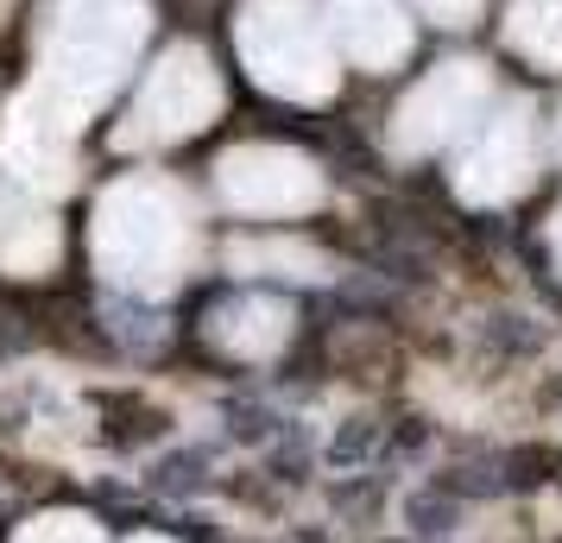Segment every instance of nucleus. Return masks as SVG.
<instances>
[{"mask_svg":"<svg viewBox=\"0 0 562 543\" xmlns=\"http://www.w3.org/2000/svg\"><path fill=\"white\" fill-rule=\"evenodd\" d=\"M146 32H153L146 0H57L38 38V77L13 102L20 183L45 190V171L64 183V146L95 108L114 102V89L146 52Z\"/></svg>","mask_w":562,"mask_h":543,"instance_id":"1","label":"nucleus"},{"mask_svg":"<svg viewBox=\"0 0 562 543\" xmlns=\"http://www.w3.org/2000/svg\"><path fill=\"white\" fill-rule=\"evenodd\" d=\"M89 259L114 291L165 297L196 259V203L183 196V183L158 171L108 183L89 222Z\"/></svg>","mask_w":562,"mask_h":543,"instance_id":"2","label":"nucleus"},{"mask_svg":"<svg viewBox=\"0 0 562 543\" xmlns=\"http://www.w3.org/2000/svg\"><path fill=\"white\" fill-rule=\"evenodd\" d=\"M234 52L247 77L279 102H329L341 82V52L316 0H240Z\"/></svg>","mask_w":562,"mask_h":543,"instance_id":"3","label":"nucleus"},{"mask_svg":"<svg viewBox=\"0 0 562 543\" xmlns=\"http://www.w3.org/2000/svg\"><path fill=\"white\" fill-rule=\"evenodd\" d=\"M215 114H222V77H215V64L196 45H171L146 70L139 95H133V114L114 133V146L121 152H158V146H178L190 133H203Z\"/></svg>","mask_w":562,"mask_h":543,"instance_id":"4","label":"nucleus"},{"mask_svg":"<svg viewBox=\"0 0 562 543\" xmlns=\"http://www.w3.org/2000/svg\"><path fill=\"white\" fill-rule=\"evenodd\" d=\"M493 102V77L481 57H449L430 77L411 89L398 114H392V152L398 158H430L442 146H456Z\"/></svg>","mask_w":562,"mask_h":543,"instance_id":"5","label":"nucleus"},{"mask_svg":"<svg viewBox=\"0 0 562 543\" xmlns=\"http://www.w3.org/2000/svg\"><path fill=\"white\" fill-rule=\"evenodd\" d=\"M215 190L234 215H310L323 203V171L291 146H234L215 165Z\"/></svg>","mask_w":562,"mask_h":543,"instance_id":"6","label":"nucleus"},{"mask_svg":"<svg viewBox=\"0 0 562 543\" xmlns=\"http://www.w3.org/2000/svg\"><path fill=\"white\" fill-rule=\"evenodd\" d=\"M531 178H537V121H531L525 102H506L481 127V139L461 152L456 190H461V203L499 208V203H512V196H525Z\"/></svg>","mask_w":562,"mask_h":543,"instance_id":"7","label":"nucleus"},{"mask_svg":"<svg viewBox=\"0 0 562 543\" xmlns=\"http://www.w3.org/2000/svg\"><path fill=\"white\" fill-rule=\"evenodd\" d=\"M329 32L335 52L348 57L355 70H398L411 57V13L398 0H329Z\"/></svg>","mask_w":562,"mask_h":543,"instance_id":"8","label":"nucleus"},{"mask_svg":"<svg viewBox=\"0 0 562 543\" xmlns=\"http://www.w3.org/2000/svg\"><path fill=\"white\" fill-rule=\"evenodd\" d=\"M209 336H215V348H228L234 361H266L291 336V310L272 304V297H234L209 316Z\"/></svg>","mask_w":562,"mask_h":543,"instance_id":"9","label":"nucleus"},{"mask_svg":"<svg viewBox=\"0 0 562 543\" xmlns=\"http://www.w3.org/2000/svg\"><path fill=\"white\" fill-rule=\"evenodd\" d=\"M506 45L543 70H562V0H512L506 7Z\"/></svg>","mask_w":562,"mask_h":543,"instance_id":"10","label":"nucleus"},{"mask_svg":"<svg viewBox=\"0 0 562 543\" xmlns=\"http://www.w3.org/2000/svg\"><path fill=\"white\" fill-rule=\"evenodd\" d=\"M57 247H64V234H57V222H52V215H38V208L13 215V222L0 228V265H7V272H20V279L52 272Z\"/></svg>","mask_w":562,"mask_h":543,"instance_id":"11","label":"nucleus"},{"mask_svg":"<svg viewBox=\"0 0 562 543\" xmlns=\"http://www.w3.org/2000/svg\"><path fill=\"white\" fill-rule=\"evenodd\" d=\"M234 272H279V279H323V253L297 240H240L228 253Z\"/></svg>","mask_w":562,"mask_h":543,"instance_id":"12","label":"nucleus"},{"mask_svg":"<svg viewBox=\"0 0 562 543\" xmlns=\"http://www.w3.org/2000/svg\"><path fill=\"white\" fill-rule=\"evenodd\" d=\"M13 543H102V524L89 512H38L20 524Z\"/></svg>","mask_w":562,"mask_h":543,"instance_id":"13","label":"nucleus"},{"mask_svg":"<svg viewBox=\"0 0 562 543\" xmlns=\"http://www.w3.org/2000/svg\"><path fill=\"white\" fill-rule=\"evenodd\" d=\"M417 7L430 13L436 26H474V20H481V7H486V0H417Z\"/></svg>","mask_w":562,"mask_h":543,"instance_id":"14","label":"nucleus"},{"mask_svg":"<svg viewBox=\"0 0 562 543\" xmlns=\"http://www.w3.org/2000/svg\"><path fill=\"white\" fill-rule=\"evenodd\" d=\"M550 259H557V272H562V208H557V222H550Z\"/></svg>","mask_w":562,"mask_h":543,"instance_id":"15","label":"nucleus"},{"mask_svg":"<svg viewBox=\"0 0 562 543\" xmlns=\"http://www.w3.org/2000/svg\"><path fill=\"white\" fill-rule=\"evenodd\" d=\"M550 152L562 158V108H557V121H550Z\"/></svg>","mask_w":562,"mask_h":543,"instance_id":"16","label":"nucleus"},{"mask_svg":"<svg viewBox=\"0 0 562 543\" xmlns=\"http://www.w3.org/2000/svg\"><path fill=\"white\" fill-rule=\"evenodd\" d=\"M133 543H178V538H133Z\"/></svg>","mask_w":562,"mask_h":543,"instance_id":"17","label":"nucleus"}]
</instances>
